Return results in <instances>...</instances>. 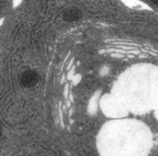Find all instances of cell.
<instances>
[{"label": "cell", "mask_w": 158, "mask_h": 156, "mask_svg": "<svg viewBox=\"0 0 158 156\" xmlns=\"http://www.w3.org/2000/svg\"><path fill=\"white\" fill-rule=\"evenodd\" d=\"M152 147L149 128L135 119L106 122L97 136L100 156H148Z\"/></svg>", "instance_id": "6da1fadb"}, {"label": "cell", "mask_w": 158, "mask_h": 156, "mask_svg": "<svg viewBox=\"0 0 158 156\" xmlns=\"http://www.w3.org/2000/svg\"><path fill=\"white\" fill-rule=\"evenodd\" d=\"M112 94L129 112L144 113L158 102V67L138 64L128 68L114 83Z\"/></svg>", "instance_id": "7a4b0ae2"}, {"label": "cell", "mask_w": 158, "mask_h": 156, "mask_svg": "<svg viewBox=\"0 0 158 156\" xmlns=\"http://www.w3.org/2000/svg\"><path fill=\"white\" fill-rule=\"evenodd\" d=\"M74 71H75V66H74V67H72V69H71V70H70V72L68 73V76H67V77H68V79H71V80L73 79V77H74V76H73Z\"/></svg>", "instance_id": "8992f818"}, {"label": "cell", "mask_w": 158, "mask_h": 156, "mask_svg": "<svg viewBox=\"0 0 158 156\" xmlns=\"http://www.w3.org/2000/svg\"><path fill=\"white\" fill-rule=\"evenodd\" d=\"M99 107L102 113L114 119H121L128 115V110L124 104L114 94H105L99 101Z\"/></svg>", "instance_id": "3957f363"}, {"label": "cell", "mask_w": 158, "mask_h": 156, "mask_svg": "<svg viewBox=\"0 0 158 156\" xmlns=\"http://www.w3.org/2000/svg\"><path fill=\"white\" fill-rule=\"evenodd\" d=\"M81 79V75H79V74H78V75H76V76H74V77H73L72 80H73L74 84H77V83H79V82H80Z\"/></svg>", "instance_id": "5b68a950"}, {"label": "cell", "mask_w": 158, "mask_h": 156, "mask_svg": "<svg viewBox=\"0 0 158 156\" xmlns=\"http://www.w3.org/2000/svg\"><path fill=\"white\" fill-rule=\"evenodd\" d=\"M65 91H64V96L65 97H67V93H68V85H66L65 86V89H64Z\"/></svg>", "instance_id": "ba28073f"}, {"label": "cell", "mask_w": 158, "mask_h": 156, "mask_svg": "<svg viewBox=\"0 0 158 156\" xmlns=\"http://www.w3.org/2000/svg\"><path fill=\"white\" fill-rule=\"evenodd\" d=\"M99 101H100V91H97L95 95L91 97L89 104H88V113H95L98 110V107L99 105Z\"/></svg>", "instance_id": "277c9868"}, {"label": "cell", "mask_w": 158, "mask_h": 156, "mask_svg": "<svg viewBox=\"0 0 158 156\" xmlns=\"http://www.w3.org/2000/svg\"><path fill=\"white\" fill-rule=\"evenodd\" d=\"M154 111H155V117H156V118L158 119V102L156 103V105H155V107H154Z\"/></svg>", "instance_id": "52a82bcc"}]
</instances>
